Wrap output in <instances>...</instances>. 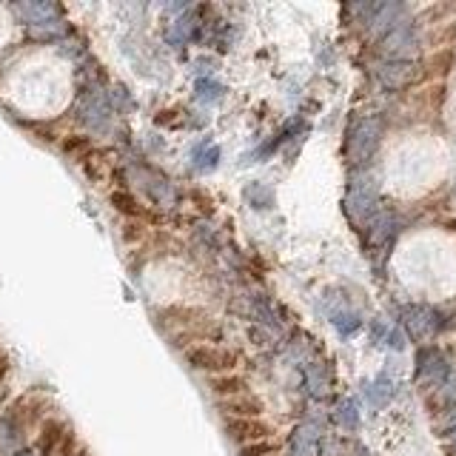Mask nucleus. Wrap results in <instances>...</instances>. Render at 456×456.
<instances>
[{"instance_id":"obj_3","label":"nucleus","mask_w":456,"mask_h":456,"mask_svg":"<svg viewBox=\"0 0 456 456\" xmlns=\"http://www.w3.org/2000/svg\"><path fill=\"white\" fill-rule=\"evenodd\" d=\"M191 368L202 371L205 376H219V374H237L240 371V357L219 342H197L183 351Z\"/></svg>"},{"instance_id":"obj_1","label":"nucleus","mask_w":456,"mask_h":456,"mask_svg":"<svg viewBox=\"0 0 456 456\" xmlns=\"http://www.w3.org/2000/svg\"><path fill=\"white\" fill-rule=\"evenodd\" d=\"M393 274L416 297L456 294V237L439 228L405 237L393 254Z\"/></svg>"},{"instance_id":"obj_2","label":"nucleus","mask_w":456,"mask_h":456,"mask_svg":"<svg viewBox=\"0 0 456 456\" xmlns=\"http://www.w3.org/2000/svg\"><path fill=\"white\" fill-rule=\"evenodd\" d=\"M447 171V148L439 137L413 131L396 137L382 160V177L396 197H422Z\"/></svg>"},{"instance_id":"obj_5","label":"nucleus","mask_w":456,"mask_h":456,"mask_svg":"<svg viewBox=\"0 0 456 456\" xmlns=\"http://www.w3.org/2000/svg\"><path fill=\"white\" fill-rule=\"evenodd\" d=\"M4 371H6V357L0 354V374H4Z\"/></svg>"},{"instance_id":"obj_4","label":"nucleus","mask_w":456,"mask_h":456,"mask_svg":"<svg viewBox=\"0 0 456 456\" xmlns=\"http://www.w3.org/2000/svg\"><path fill=\"white\" fill-rule=\"evenodd\" d=\"M66 433H69L66 422H60V419H55V416L43 419V425H40V430H38V442H35L38 456H55Z\"/></svg>"}]
</instances>
